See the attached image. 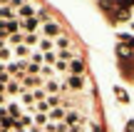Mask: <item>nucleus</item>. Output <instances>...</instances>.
<instances>
[{
    "label": "nucleus",
    "instance_id": "3",
    "mask_svg": "<svg viewBox=\"0 0 134 132\" xmlns=\"http://www.w3.org/2000/svg\"><path fill=\"white\" fill-rule=\"evenodd\" d=\"M18 13V20H30V18H37V8L35 5H30V3H25L20 10H15Z\"/></svg>",
    "mask_w": 134,
    "mask_h": 132
},
{
    "label": "nucleus",
    "instance_id": "31",
    "mask_svg": "<svg viewBox=\"0 0 134 132\" xmlns=\"http://www.w3.org/2000/svg\"><path fill=\"white\" fill-rule=\"evenodd\" d=\"M27 132H42V130H40V127H35V125H32V127H27Z\"/></svg>",
    "mask_w": 134,
    "mask_h": 132
},
{
    "label": "nucleus",
    "instance_id": "10",
    "mask_svg": "<svg viewBox=\"0 0 134 132\" xmlns=\"http://www.w3.org/2000/svg\"><path fill=\"white\" fill-rule=\"evenodd\" d=\"M30 55H32V50H30L27 45H18V47H13V57L15 60H27Z\"/></svg>",
    "mask_w": 134,
    "mask_h": 132
},
{
    "label": "nucleus",
    "instance_id": "23",
    "mask_svg": "<svg viewBox=\"0 0 134 132\" xmlns=\"http://www.w3.org/2000/svg\"><path fill=\"white\" fill-rule=\"evenodd\" d=\"M40 72H42V65H37V62H27L25 75H40Z\"/></svg>",
    "mask_w": 134,
    "mask_h": 132
},
{
    "label": "nucleus",
    "instance_id": "28",
    "mask_svg": "<svg viewBox=\"0 0 134 132\" xmlns=\"http://www.w3.org/2000/svg\"><path fill=\"white\" fill-rule=\"evenodd\" d=\"M5 117H8V107L3 105V107H0V120H5Z\"/></svg>",
    "mask_w": 134,
    "mask_h": 132
},
{
    "label": "nucleus",
    "instance_id": "11",
    "mask_svg": "<svg viewBox=\"0 0 134 132\" xmlns=\"http://www.w3.org/2000/svg\"><path fill=\"white\" fill-rule=\"evenodd\" d=\"M65 115H67V107L62 105V107H55V110H50V122H65Z\"/></svg>",
    "mask_w": 134,
    "mask_h": 132
},
{
    "label": "nucleus",
    "instance_id": "30",
    "mask_svg": "<svg viewBox=\"0 0 134 132\" xmlns=\"http://www.w3.org/2000/svg\"><path fill=\"white\" fill-rule=\"evenodd\" d=\"M13 132H27V130H25V127H20V125H15V130Z\"/></svg>",
    "mask_w": 134,
    "mask_h": 132
},
{
    "label": "nucleus",
    "instance_id": "5",
    "mask_svg": "<svg viewBox=\"0 0 134 132\" xmlns=\"http://www.w3.org/2000/svg\"><path fill=\"white\" fill-rule=\"evenodd\" d=\"M37 25H40V20H37V18L20 20V33H27V35H32V33H37Z\"/></svg>",
    "mask_w": 134,
    "mask_h": 132
},
{
    "label": "nucleus",
    "instance_id": "25",
    "mask_svg": "<svg viewBox=\"0 0 134 132\" xmlns=\"http://www.w3.org/2000/svg\"><path fill=\"white\" fill-rule=\"evenodd\" d=\"M15 125H18V122H15L13 117H5V120H0V130H8V127H15Z\"/></svg>",
    "mask_w": 134,
    "mask_h": 132
},
{
    "label": "nucleus",
    "instance_id": "18",
    "mask_svg": "<svg viewBox=\"0 0 134 132\" xmlns=\"http://www.w3.org/2000/svg\"><path fill=\"white\" fill-rule=\"evenodd\" d=\"M55 47H57V52L60 50H70V38H67V35H60V38L55 40Z\"/></svg>",
    "mask_w": 134,
    "mask_h": 132
},
{
    "label": "nucleus",
    "instance_id": "1",
    "mask_svg": "<svg viewBox=\"0 0 134 132\" xmlns=\"http://www.w3.org/2000/svg\"><path fill=\"white\" fill-rule=\"evenodd\" d=\"M5 67H8V75H10V77L23 80L25 77V70H27V62H25V60H10Z\"/></svg>",
    "mask_w": 134,
    "mask_h": 132
},
{
    "label": "nucleus",
    "instance_id": "9",
    "mask_svg": "<svg viewBox=\"0 0 134 132\" xmlns=\"http://www.w3.org/2000/svg\"><path fill=\"white\" fill-rule=\"evenodd\" d=\"M65 125H67V127L82 125V117H80V112H77V110H67V115H65Z\"/></svg>",
    "mask_w": 134,
    "mask_h": 132
},
{
    "label": "nucleus",
    "instance_id": "20",
    "mask_svg": "<svg viewBox=\"0 0 134 132\" xmlns=\"http://www.w3.org/2000/svg\"><path fill=\"white\" fill-rule=\"evenodd\" d=\"M23 45H27V47H30V45H40V38H37V33H32V35H27V33H25V38H23Z\"/></svg>",
    "mask_w": 134,
    "mask_h": 132
},
{
    "label": "nucleus",
    "instance_id": "7",
    "mask_svg": "<svg viewBox=\"0 0 134 132\" xmlns=\"http://www.w3.org/2000/svg\"><path fill=\"white\" fill-rule=\"evenodd\" d=\"M5 107H8V117H13L15 122H18V120L25 115V112H23V105H20V102H10V105H5Z\"/></svg>",
    "mask_w": 134,
    "mask_h": 132
},
{
    "label": "nucleus",
    "instance_id": "2",
    "mask_svg": "<svg viewBox=\"0 0 134 132\" xmlns=\"http://www.w3.org/2000/svg\"><path fill=\"white\" fill-rule=\"evenodd\" d=\"M40 30H42V38H47V40H52V38L57 40L60 35H65V33H62V28H60V25L55 23V20H50V23H45V25H42Z\"/></svg>",
    "mask_w": 134,
    "mask_h": 132
},
{
    "label": "nucleus",
    "instance_id": "14",
    "mask_svg": "<svg viewBox=\"0 0 134 132\" xmlns=\"http://www.w3.org/2000/svg\"><path fill=\"white\" fill-rule=\"evenodd\" d=\"M70 72L82 77V75H85V62H82V60H72V62H70Z\"/></svg>",
    "mask_w": 134,
    "mask_h": 132
},
{
    "label": "nucleus",
    "instance_id": "22",
    "mask_svg": "<svg viewBox=\"0 0 134 132\" xmlns=\"http://www.w3.org/2000/svg\"><path fill=\"white\" fill-rule=\"evenodd\" d=\"M23 38H25V33H15V35L8 38V43L13 45V47H18V45H23Z\"/></svg>",
    "mask_w": 134,
    "mask_h": 132
},
{
    "label": "nucleus",
    "instance_id": "21",
    "mask_svg": "<svg viewBox=\"0 0 134 132\" xmlns=\"http://www.w3.org/2000/svg\"><path fill=\"white\" fill-rule=\"evenodd\" d=\"M47 105H50V110L62 107V100H60V95H47Z\"/></svg>",
    "mask_w": 134,
    "mask_h": 132
},
{
    "label": "nucleus",
    "instance_id": "19",
    "mask_svg": "<svg viewBox=\"0 0 134 132\" xmlns=\"http://www.w3.org/2000/svg\"><path fill=\"white\" fill-rule=\"evenodd\" d=\"M30 92H32V97H35V105H37V102H45V100H47V92H45V87L30 90Z\"/></svg>",
    "mask_w": 134,
    "mask_h": 132
},
{
    "label": "nucleus",
    "instance_id": "12",
    "mask_svg": "<svg viewBox=\"0 0 134 132\" xmlns=\"http://www.w3.org/2000/svg\"><path fill=\"white\" fill-rule=\"evenodd\" d=\"M3 25H5V33H8V38H10V35H15V33H20V20H8V23L3 20Z\"/></svg>",
    "mask_w": 134,
    "mask_h": 132
},
{
    "label": "nucleus",
    "instance_id": "13",
    "mask_svg": "<svg viewBox=\"0 0 134 132\" xmlns=\"http://www.w3.org/2000/svg\"><path fill=\"white\" fill-rule=\"evenodd\" d=\"M15 18H18V13H15V10L10 8V5L0 8V20H5V23H8V20H15Z\"/></svg>",
    "mask_w": 134,
    "mask_h": 132
},
{
    "label": "nucleus",
    "instance_id": "6",
    "mask_svg": "<svg viewBox=\"0 0 134 132\" xmlns=\"http://www.w3.org/2000/svg\"><path fill=\"white\" fill-rule=\"evenodd\" d=\"M42 87H45V92H47V95H57V92H62V90H65V82H60V80H47Z\"/></svg>",
    "mask_w": 134,
    "mask_h": 132
},
{
    "label": "nucleus",
    "instance_id": "24",
    "mask_svg": "<svg viewBox=\"0 0 134 132\" xmlns=\"http://www.w3.org/2000/svg\"><path fill=\"white\" fill-rule=\"evenodd\" d=\"M55 72H70V65L62 62V60H57V62H55Z\"/></svg>",
    "mask_w": 134,
    "mask_h": 132
},
{
    "label": "nucleus",
    "instance_id": "29",
    "mask_svg": "<svg viewBox=\"0 0 134 132\" xmlns=\"http://www.w3.org/2000/svg\"><path fill=\"white\" fill-rule=\"evenodd\" d=\"M5 65H8V62H0V75H3V72H8V67H5Z\"/></svg>",
    "mask_w": 134,
    "mask_h": 132
},
{
    "label": "nucleus",
    "instance_id": "26",
    "mask_svg": "<svg viewBox=\"0 0 134 132\" xmlns=\"http://www.w3.org/2000/svg\"><path fill=\"white\" fill-rule=\"evenodd\" d=\"M25 3H27V0H10V8H13V10H20Z\"/></svg>",
    "mask_w": 134,
    "mask_h": 132
},
{
    "label": "nucleus",
    "instance_id": "32",
    "mask_svg": "<svg viewBox=\"0 0 134 132\" xmlns=\"http://www.w3.org/2000/svg\"><path fill=\"white\" fill-rule=\"evenodd\" d=\"M5 5H10V0H0V8H5Z\"/></svg>",
    "mask_w": 134,
    "mask_h": 132
},
{
    "label": "nucleus",
    "instance_id": "15",
    "mask_svg": "<svg viewBox=\"0 0 134 132\" xmlns=\"http://www.w3.org/2000/svg\"><path fill=\"white\" fill-rule=\"evenodd\" d=\"M32 122H35V127H40V130H42V127H47V125H50V117H47V115H32Z\"/></svg>",
    "mask_w": 134,
    "mask_h": 132
},
{
    "label": "nucleus",
    "instance_id": "16",
    "mask_svg": "<svg viewBox=\"0 0 134 132\" xmlns=\"http://www.w3.org/2000/svg\"><path fill=\"white\" fill-rule=\"evenodd\" d=\"M57 60H62V62L70 65L72 60H77V57H75V50H60V52H57Z\"/></svg>",
    "mask_w": 134,
    "mask_h": 132
},
{
    "label": "nucleus",
    "instance_id": "17",
    "mask_svg": "<svg viewBox=\"0 0 134 132\" xmlns=\"http://www.w3.org/2000/svg\"><path fill=\"white\" fill-rule=\"evenodd\" d=\"M40 52H52V47H55V40H47V38H40Z\"/></svg>",
    "mask_w": 134,
    "mask_h": 132
},
{
    "label": "nucleus",
    "instance_id": "4",
    "mask_svg": "<svg viewBox=\"0 0 134 132\" xmlns=\"http://www.w3.org/2000/svg\"><path fill=\"white\" fill-rule=\"evenodd\" d=\"M65 87H70L72 92H80L82 87H85V75H70V77H67V82H65Z\"/></svg>",
    "mask_w": 134,
    "mask_h": 132
},
{
    "label": "nucleus",
    "instance_id": "27",
    "mask_svg": "<svg viewBox=\"0 0 134 132\" xmlns=\"http://www.w3.org/2000/svg\"><path fill=\"white\" fill-rule=\"evenodd\" d=\"M117 5H119L122 10H127L129 5H134V0H117Z\"/></svg>",
    "mask_w": 134,
    "mask_h": 132
},
{
    "label": "nucleus",
    "instance_id": "8",
    "mask_svg": "<svg viewBox=\"0 0 134 132\" xmlns=\"http://www.w3.org/2000/svg\"><path fill=\"white\" fill-rule=\"evenodd\" d=\"M25 92V87H23V82H20V80H10L8 82V87H5V95H23Z\"/></svg>",
    "mask_w": 134,
    "mask_h": 132
}]
</instances>
